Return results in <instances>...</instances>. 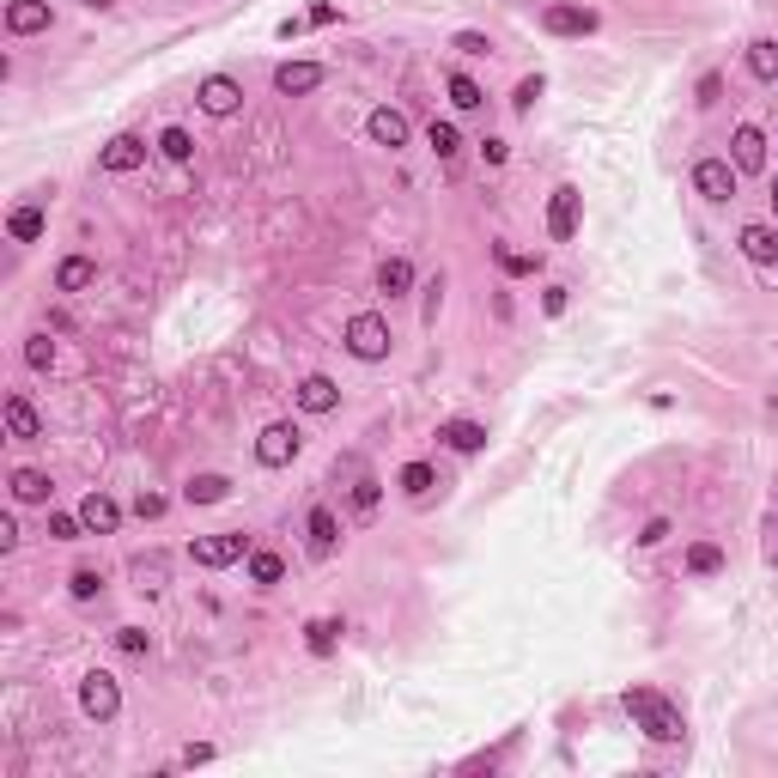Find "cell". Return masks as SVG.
<instances>
[{
	"instance_id": "6da1fadb",
	"label": "cell",
	"mask_w": 778,
	"mask_h": 778,
	"mask_svg": "<svg viewBox=\"0 0 778 778\" xmlns=\"http://www.w3.org/2000/svg\"><path fill=\"white\" fill-rule=\"evenodd\" d=\"M620 706H627V718H633L651 742H681V736H687L681 706H675L669 693H657V687H627V693H620Z\"/></svg>"
},
{
	"instance_id": "7a4b0ae2",
	"label": "cell",
	"mask_w": 778,
	"mask_h": 778,
	"mask_svg": "<svg viewBox=\"0 0 778 778\" xmlns=\"http://www.w3.org/2000/svg\"><path fill=\"white\" fill-rule=\"evenodd\" d=\"M347 353H353V359H365V365L389 359V323L377 317V310H359V317L347 323Z\"/></svg>"
},
{
	"instance_id": "3957f363",
	"label": "cell",
	"mask_w": 778,
	"mask_h": 778,
	"mask_svg": "<svg viewBox=\"0 0 778 778\" xmlns=\"http://www.w3.org/2000/svg\"><path fill=\"white\" fill-rule=\"evenodd\" d=\"M244 554H250V535H244V529H225V535L189 541V560L207 566V572H219V566H231V560H244Z\"/></svg>"
},
{
	"instance_id": "277c9868",
	"label": "cell",
	"mask_w": 778,
	"mask_h": 778,
	"mask_svg": "<svg viewBox=\"0 0 778 778\" xmlns=\"http://www.w3.org/2000/svg\"><path fill=\"white\" fill-rule=\"evenodd\" d=\"M80 706H86V718H98V724H110V718L122 712V687H116V675H110V669L80 675Z\"/></svg>"
},
{
	"instance_id": "5b68a950",
	"label": "cell",
	"mask_w": 778,
	"mask_h": 778,
	"mask_svg": "<svg viewBox=\"0 0 778 778\" xmlns=\"http://www.w3.org/2000/svg\"><path fill=\"white\" fill-rule=\"evenodd\" d=\"M298 450H304V432H298L292 420H274V426H262V438H256V462H262V469H286Z\"/></svg>"
},
{
	"instance_id": "8992f818",
	"label": "cell",
	"mask_w": 778,
	"mask_h": 778,
	"mask_svg": "<svg viewBox=\"0 0 778 778\" xmlns=\"http://www.w3.org/2000/svg\"><path fill=\"white\" fill-rule=\"evenodd\" d=\"M578 207H584V195H578L572 183H560V189L548 195V238H554V244H572V238H578Z\"/></svg>"
},
{
	"instance_id": "52a82bcc",
	"label": "cell",
	"mask_w": 778,
	"mask_h": 778,
	"mask_svg": "<svg viewBox=\"0 0 778 778\" xmlns=\"http://www.w3.org/2000/svg\"><path fill=\"white\" fill-rule=\"evenodd\" d=\"M736 177H742V171H736L730 159H699V165H693V189L706 195V201H736Z\"/></svg>"
},
{
	"instance_id": "ba28073f",
	"label": "cell",
	"mask_w": 778,
	"mask_h": 778,
	"mask_svg": "<svg viewBox=\"0 0 778 778\" xmlns=\"http://www.w3.org/2000/svg\"><path fill=\"white\" fill-rule=\"evenodd\" d=\"M195 98H201V110H207V116H238V104H244V86L231 80V73H207Z\"/></svg>"
},
{
	"instance_id": "9c48e42d",
	"label": "cell",
	"mask_w": 778,
	"mask_h": 778,
	"mask_svg": "<svg viewBox=\"0 0 778 778\" xmlns=\"http://www.w3.org/2000/svg\"><path fill=\"white\" fill-rule=\"evenodd\" d=\"M140 159H146V140H140V134H116V140L98 152V171H104V177H128Z\"/></svg>"
},
{
	"instance_id": "30bf717a",
	"label": "cell",
	"mask_w": 778,
	"mask_h": 778,
	"mask_svg": "<svg viewBox=\"0 0 778 778\" xmlns=\"http://www.w3.org/2000/svg\"><path fill=\"white\" fill-rule=\"evenodd\" d=\"M736 250H742L754 268H778V225H742V231H736Z\"/></svg>"
},
{
	"instance_id": "8fae6325",
	"label": "cell",
	"mask_w": 778,
	"mask_h": 778,
	"mask_svg": "<svg viewBox=\"0 0 778 778\" xmlns=\"http://www.w3.org/2000/svg\"><path fill=\"white\" fill-rule=\"evenodd\" d=\"M602 19L590 13V7H548V13H541V31H548V37H590Z\"/></svg>"
},
{
	"instance_id": "7c38bea8",
	"label": "cell",
	"mask_w": 778,
	"mask_h": 778,
	"mask_svg": "<svg viewBox=\"0 0 778 778\" xmlns=\"http://www.w3.org/2000/svg\"><path fill=\"white\" fill-rule=\"evenodd\" d=\"M323 86V67L317 61H286V67H274V92L280 98H304V92H317Z\"/></svg>"
},
{
	"instance_id": "4fadbf2b",
	"label": "cell",
	"mask_w": 778,
	"mask_h": 778,
	"mask_svg": "<svg viewBox=\"0 0 778 778\" xmlns=\"http://www.w3.org/2000/svg\"><path fill=\"white\" fill-rule=\"evenodd\" d=\"M365 134H371V146H408V116L402 110H389V104H377L371 116H365Z\"/></svg>"
},
{
	"instance_id": "5bb4252c",
	"label": "cell",
	"mask_w": 778,
	"mask_h": 778,
	"mask_svg": "<svg viewBox=\"0 0 778 778\" xmlns=\"http://www.w3.org/2000/svg\"><path fill=\"white\" fill-rule=\"evenodd\" d=\"M730 165H736V171H766V134H760L754 122H742V128L730 134Z\"/></svg>"
},
{
	"instance_id": "9a60e30c",
	"label": "cell",
	"mask_w": 778,
	"mask_h": 778,
	"mask_svg": "<svg viewBox=\"0 0 778 778\" xmlns=\"http://www.w3.org/2000/svg\"><path fill=\"white\" fill-rule=\"evenodd\" d=\"M80 523H86V535H116L122 529V505L110 493H86L80 499Z\"/></svg>"
},
{
	"instance_id": "2e32d148",
	"label": "cell",
	"mask_w": 778,
	"mask_h": 778,
	"mask_svg": "<svg viewBox=\"0 0 778 778\" xmlns=\"http://www.w3.org/2000/svg\"><path fill=\"white\" fill-rule=\"evenodd\" d=\"M304 535H310V554H317V560H329V554H335V541H341L335 511H329V505H317V511L304 517Z\"/></svg>"
},
{
	"instance_id": "e0dca14e",
	"label": "cell",
	"mask_w": 778,
	"mask_h": 778,
	"mask_svg": "<svg viewBox=\"0 0 778 778\" xmlns=\"http://www.w3.org/2000/svg\"><path fill=\"white\" fill-rule=\"evenodd\" d=\"M335 402H341L335 377L317 371V377H304V383H298V408H304V414H335Z\"/></svg>"
},
{
	"instance_id": "ac0fdd59",
	"label": "cell",
	"mask_w": 778,
	"mask_h": 778,
	"mask_svg": "<svg viewBox=\"0 0 778 778\" xmlns=\"http://www.w3.org/2000/svg\"><path fill=\"white\" fill-rule=\"evenodd\" d=\"M438 438H444L456 456H475V450H487V426H481V420H444V426H438Z\"/></svg>"
},
{
	"instance_id": "d6986e66",
	"label": "cell",
	"mask_w": 778,
	"mask_h": 778,
	"mask_svg": "<svg viewBox=\"0 0 778 778\" xmlns=\"http://www.w3.org/2000/svg\"><path fill=\"white\" fill-rule=\"evenodd\" d=\"M7 31H13V37L49 31V0H13V7H7Z\"/></svg>"
},
{
	"instance_id": "ffe728a7",
	"label": "cell",
	"mask_w": 778,
	"mask_h": 778,
	"mask_svg": "<svg viewBox=\"0 0 778 778\" xmlns=\"http://www.w3.org/2000/svg\"><path fill=\"white\" fill-rule=\"evenodd\" d=\"M0 420H7V432H13L19 444H31V438H43V420H37V408H31L25 396H7V408H0Z\"/></svg>"
},
{
	"instance_id": "44dd1931",
	"label": "cell",
	"mask_w": 778,
	"mask_h": 778,
	"mask_svg": "<svg viewBox=\"0 0 778 778\" xmlns=\"http://www.w3.org/2000/svg\"><path fill=\"white\" fill-rule=\"evenodd\" d=\"M377 292L408 298V292H414V262H408V256H389V262L377 268Z\"/></svg>"
},
{
	"instance_id": "7402d4cb",
	"label": "cell",
	"mask_w": 778,
	"mask_h": 778,
	"mask_svg": "<svg viewBox=\"0 0 778 778\" xmlns=\"http://www.w3.org/2000/svg\"><path fill=\"white\" fill-rule=\"evenodd\" d=\"M98 280V262L92 256H67L61 268H55V292H86Z\"/></svg>"
},
{
	"instance_id": "603a6c76",
	"label": "cell",
	"mask_w": 778,
	"mask_h": 778,
	"mask_svg": "<svg viewBox=\"0 0 778 778\" xmlns=\"http://www.w3.org/2000/svg\"><path fill=\"white\" fill-rule=\"evenodd\" d=\"M748 73H754L760 86L778 80V43H772V37H754V43H748Z\"/></svg>"
},
{
	"instance_id": "cb8c5ba5",
	"label": "cell",
	"mask_w": 778,
	"mask_h": 778,
	"mask_svg": "<svg viewBox=\"0 0 778 778\" xmlns=\"http://www.w3.org/2000/svg\"><path fill=\"white\" fill-rule=\"evenodd\" d=\"M49 493H55V487H49L43 469H19V475H13V499H19V505H49Z\"/></svg>"
},
{
	"instance_id": "d4e9b609",
	"label": "cell",
	"mask_w": 778,
	"mask_h": 778,
	"mask_svg": "<svg viewBox=\"0 0 778 778\" xmlns=\"http://www.w3.org/2000/svg\"><path fill=\"white\" fill-rule=\"evenodd\" d=\"M183 499H189V505H219V499H231V481H225V475H195V481L183 487Z\"/></svg>"
},
{
	"instance_id": "484cf974",
	"label": "cell",
	"mask_w": 778,
	"mask_h": 778,
	"mask_svg": "<svg viewBox=\"0 0 778 778\" xmlns=\"http://www.w3.org/2000/svg\"><path fill=\"white\" fill-rule=\"evenodd\" d=\"M687 572H693V578L724 572V548H718V541H693V548H687Z\"/></svg>"
},
{
	"instance_id": "4316f807",
	"label": "cell",
	"mask_w": 778,
	"mask_h": 778,
	"mask_svg": "<svg viewBox=\"0 0 778 778\" xmlns=\"http://www.w3.org/2000/svg\"><path fill=\"white\" fill-rule=\"evenodd\" d=\"M7 231H13V244H37L43 238V207H13Z\"/></svg>"
},
{
	"instance_id": "83f0119b",
	"label": "cell",
	"mask_w": 778,
	"mask_h": 778,
	"mask_svg": "<svg viewBox=\"0 0 778 778\" xmlns=\"http://www.w3.org/2000/svg\"><path fill=\"white\" fill-rule=\"evenodd\" d=\"M335 639H341V620H310V627H304L310 657H329V651H335Z\"/></svg>"
},
{
	"instance_id": "f1b7e54d",
	"label": "cell",
	"mask_w": 778,
	"mask_h": 778,
	"mask_svg": "<svg viewBox=\"0 0 778 778\" xmlns=\"http://www.w3.org/2000/svg\"><path fill=\"white\" fill-rule=\"evenodd\" d=\"M438 487V469H432V462H408V469H402V493L408 499H426Z\"/></svg>"
},
{
	"instance_id": "f546056e",
	"label": "cell",
	"mask_w": 778,
	"mask_h": 778,
	"mask_svg": "<svg viewBox=\"0 0 778 778\" xmlns=\"http://www.w3.org/2000/svg\"><path fill=\"white\" fill-rule=\"evenodd\" d=\"M280 578H286V560L268 554V548H256L250 554V584H280Z\"/></svg>"
},
{
	"instance_id": "4dcf8cb0",
	"label": "cell",
	"mask_w": 778,
	"mask_h": 778,
	"mask_svg": "<svg viewBox=\"0 0 778 778\" xmlns=\"http://www.w3.org/2000/svg\"><path fill=\"white\" fill-rule=\"evenodd\" d=\"M159 152H165L171 165H189V159H195V140H189V128H165V134H159Z\"/></svg>"
},
{
	"instance_id": "1f68e13d",
	"label": "cell",
	"mask_w": 778,
	"mask_h": 778,
	"mask_svg": "<svg viewBox=\"0 0 778 778\" xmlns=\"http://www.w3.org/2000/svg\"><path fill=\"white\" fill-rule=\"evenodd\" d=\"M444 86H450V104H456V110H481V104H487V98H481V86L469 80V73H450Z\"/></svg>"
},
{
	"instance_id": "d6a6232c",
	"label": "cell",
	"mask_w": 778,
	"mask_h": 778,
	"mask_svg": "<svg viewBox=\"0 0 778 778\" xmlns=\"http://www.w3.org/2000/svg\"><path fill=\"white\" fill-rule=\"evenodd\" d=\"M426 140H432V152H438L444 165H450L456 152H462V134H456V122H432V128H426Z\"/></svg>"
},
{
	"instance_id": "836d02e7",
	"label": "cell",
	"mask_w": 778,
	"mask_h": 778,
	"mask_svg": "<svg viewBox=\"0 0 778 778\" xmlns=\"http://www.w3.org/2000/svg\"><path fill=\"white\" fill-rule=\"evenodd\" d=\"M67 590H73V602H92V596L104 590V572H98V566H80V572L67 578Z\"/></svg>"
},
{
	"instance_id": "e575fe53",
	"label": "cell",
	"mask_w": 778,
	"mask_h": 778,
	"mask_svg": "<svg viewBox=\"0 0 778 778\" xmlns=\"http://www.w3.org/2000/svg\"><path fill=\"white\" fill-rule=\"evenodd\" d=\"M128 572H134L140 590H165V560H159V554H152V560H134Z\"/></svg>"
},
{
	"instance_id": "d590c367",
	"label": "cell",
	"mask_w": 778,
	"mask_h": 778,
	"mask_svg": "<svg viewBox=\"0 0 778 778\" xmlns=\"http://www.w3.org/2000/svg\"><path fill=\"white\" fill-rule=\"evenodd\" d=\"M493 262H499L505 274H535V268H541V256H523V250H505V244H493Z\"/></svg>"
},
{
	"instance_id": "8d00e7d4",
	"label": "cell",
	"mask_w": 778,
	"mask_h": 778,
	"mask_svg": "<svg viewBox=\"0 0 778 778\" xmlns=\"http://www.w3.org/2000/svg\"><path fill=\"white\" fill-rule=\"evenodd\" d=\"M49 535H55V541H80V535H86L80 511H73V517H67V511H49Z\"/></svg>"
},
{
	"instance_id": "74e56055",
	"label": "cell",
	"mask_w": 778,
	"mask_h": 778,
	"mask_svg": "<svg viewBox=\"0 0 778 778\" xmlns=\"http://www.w3.org/2000/svg\"><path fill=\"white\" fill-rule=\"evenodd\" d=\"M541 92H548V80H541V73H529V80H523V86H517V98H511V110H517V116H529V110H535V98H541Z\"/></svg>"
},
{
	"instance_id": "f35d334b",
	"label": "cell",
	"mask_w": 778,
	"mask_h": 778,
	"mask_svg": "<svg viewBox=\"0 0 778 778\" xmlns=\"http://www.w3.org/2000/svg\"><path fill=\"white\" fill-rule=\"evenodd\" d=\"M25 365H31V371H49V365H55V347H49V335H31V341H25Z\"/></svg>"
},
{
	"instance_id": "ab89813d",
	"label": "cell",
	"mask_w": 778,
	"mask_h": 778,
	"mask_svg": "<svg viewBox=\"0 0 778 778\" xmlns=\"http://www.w3.org/2000/svg\"><path fill=\"white\" fill-rule=\"evenodd\" d=\"M377 499H383V493H377V481L365 475V481L353 487V511H359V517H371V511H377Z\"/></svg>"
},
{
	"instance_id": "60d3db41",
	"label": "cell",
	"mask_w": 778,
	"mask_h": 778,
	"mask_svg": "<svg viewBox=\"0 0 778 778\" xmlns=\"http://www.w3.org/2000/svg\"><path fill=\"white\" fill-rule=\"evenodd\" d=\"M116 645H122L128 657H146V651H152V639H146L140 627H116Z\"/></svg>"
},
{
	"instance_id": "b9f144b4",
	"label": "cell",
	"mask_w": 778,
	"mask_h": 778,
	"mask_svg": "<svg viewBox=\"0 0 778 778\" xmlns=\"http://www.w3.org/2000/svg\"><path fill=\"white\" fill-rule=\"evenodd\" d=\"M450 49H456V55H487L493 43H487L481 31H456V43H450Z\"/></svg>"
},
{
	"instance_id": "7bdbcfd3",
	"label": "cell",
	"mask_w": 778,
	"mask_h": 778,
	"mask_svg": "<svg viewBox=\"0 0 778 778\" xmlns=\"http://www.w3.org/2000/svg\"><path fill=\"white\" fill-rule=\"evenodd\" d=\"M481 159H487V165H505V159H511V146H505L499 134H487V140H481Z\"/></svg>"
},
{
	"instance_id": "ee69618b",
	"label": "cell",
	"mask_w": 778,
	"mask_h": 778,
	"mask_svg": "<svg viewBox=\"0 0 778 778\" xmlns=\"http://www.w3.org/2000/svg\"><path fill=\"white\" fill-rule=\"evenodd\" d=\"M134 511L152 523V517H165V499H159V493H140V499H134Z\"/></svg>"
},
{
	"instance_id": "f6af8a7d",
	"label": "cell",
	"mask_w": 778,
	"mask_h": 778,
	"mask_svg": "<svg viewBox=\"0 0 778 778\" xmlns=\"http://www.w3.org/2000/svg\"><path fill=\"white\" fill-rule=\"evenodd\" d=\"M724 98V80H718V73H706V80H699V104H718Z\"/></svg>"
},
{
	"instance_id": "bcb514c9",
	"label": "cell",
	"mask_w": 778,
	"mask_h": 778,
	"mask_svg": "<svg viewBox=\"0 0 778 778\" xmlns=\"http://www.w3.org/2000/svg\"><path fill=\"white\" fill-rule=\"evenodd\" d=\"M304 19H310V25H335V19H341V7H335V0H323V7H310Z\"/></svg>"
},
{
	"instance_id": "7dc6e473",
	"label": "cell",
	"mask_w": 778,
	"mask_h": 778,
	"mask_svg": "<svg viewBox=\"0 0 778 778\" xmlns=\"http://www.w3.org/2000/svg\"><path fill=\"white\" fill-rule=\"evenodd\" d=\"M541 310H548V317H560V310H566V286H548V292H541Z\"/></svg>"
},
{
	"instance_id": "c3c4849f",
	"label": "cell",
	"mask_w": 778,
	"mask_h": 778,
	"mask_svg": "<svg viewBox=\"0 0 778 778\" xmlns=\"http://www.w3.org/2000/svg\"><path fill=\"white\" fill-rule=\"evenodd\" d=\"M0 548H7V554L19 548V523H13V517H0Z\"/></svg>"
},
{
	"instance_id": "681fc988",
	"label": "cell",
	"mask_w": 778,
	"mask_h": 778,
	"mask_svg": "<svg viewBox=\"0 0 778 778\" xmlns=\"http://www.w3.org/2000/svg\"><path fill=\"white\" fill-rule=\"evenodd\" d=\"M438 298H444V280L426 286V323H438Z\"/></svg>"
},
{
	"instance_id": "f907efd6",
	"label": "cell",
	"mask_w": 778,
	"mask_h": 778,
	"mask_svg": "<svg viewBox=\"0 0 778 778\" xmlns=\"http://www.w3.org/2000/svg\"><path fill=\"white\" fill-rule=\"evenodd\" d=\"M663 535H669V523H663V517H651V523H645V535H639V541H645V548H657V541H663Z\"/></svg>"
},
{
	"instance_id": "816d5d0a",
	"label": "cell",
	"mask_w": 778,
	"mask_h": 778,
	"mask_svg": "<svg viewBox=\"0 0 778 778\" xmlns=\"http://www.w3.org/2000/svg\"><path fill=\"white\" fill-rule=\"evenodd\" d=\"M201 760H213V748H207V742H189V748H183V766H201Z\"/></svg>"
},
{
	"instance_id": "f5cc1de1",
	"label": "cell",
	"mask_w": 778,
	"mask_h": 778,
	"mask_svg": "<svg viewBox=\"0 0 778 778\" xmlns=\"http://www.w3.org/2000/svg\"><path fill=\"white\" fill-rule=\"evenodd\" d=\"M86 7H92V13H104V7H116V0H86Z\"/></svg>"
},
{
	"instance_id": "db71d44e",
	"label": "cell",
	"mask_w": 778,
	"mask_h": 778,
	"mask_svg": "<svg viewBox=\"0 0 778 778\" xmlns=\"http://www.w3.org/2000/svg\"><path fill=\"white\" fill-rule=\"evenodd\" d=\"M772 219H778V177H772Z\"/></svg>"
}]
</instances>
